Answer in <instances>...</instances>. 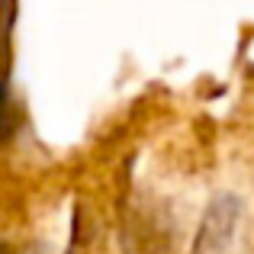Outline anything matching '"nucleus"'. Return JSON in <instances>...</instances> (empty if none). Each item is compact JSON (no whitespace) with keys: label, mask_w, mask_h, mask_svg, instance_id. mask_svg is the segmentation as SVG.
Here are the masks:
<instances>
[{"label":"nucleus","mask_w":254,"mask_h":254,"mask_svg":"<svg viewBox=\"0 0 254 254\" xmlns=\"http://www.w3.org/2000/svg\"><path fill=\"white\" fill-rule=\"evenodd\" d=\"M0 254H6V248H3V245H0Z\"/></svg>","instance_id":"f03ea898"},{"label":"nucleus","mask_w":254,"mask_h":254,"mask_svg":"<svg viewBox=\"0 0 254 254\" xmlns=\"http://www.w3.org/2000/svg\"><path fill=\"white\" fill-rule=\"evenodd\" d=\"M238 216H242V203L235 196H219L203 219V229H199L196 251L193 254H222L232 242Z\"/></svg>","instance_id":"f257e3e1"}]
</instances>
